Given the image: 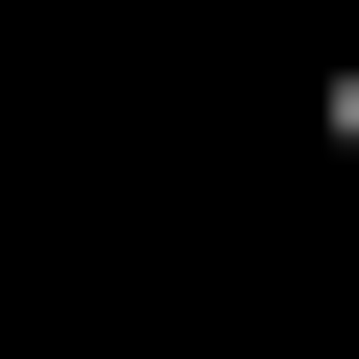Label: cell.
<instances>
[{
	"instance_id": "6da1fadb",
	"label": "cell",
	"mask_w": 359,
	"mask_h": 359,
	"mask_svg": "<svg viewBox=\"0 0 359 359\" xmlns=\"http://www.w3.org/2000/svg\"><path fill=\"white\" fill-rule=\"evenodd\" d=\"M308 128H334V180H359V52H334V77H308Z\"/></svg>"
}]
</instances>
